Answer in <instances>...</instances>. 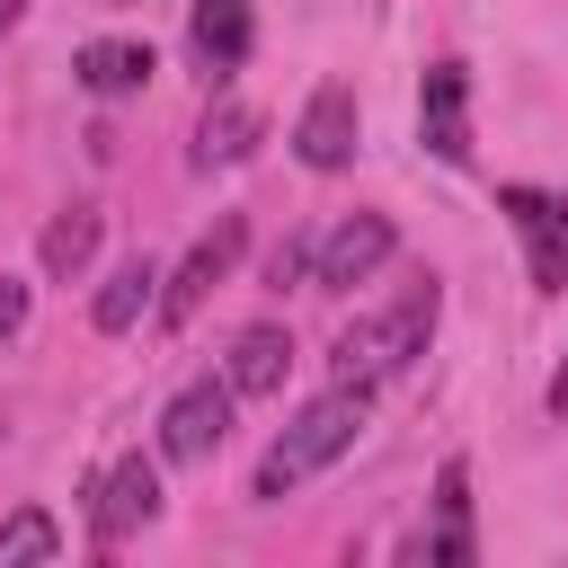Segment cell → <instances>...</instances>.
<instances>
[{
	"instance_id": "1",
	"label": "cell",
	"mask_w": 568,
	"mask_h": 568,
	"mask_svg": "<svg viewBox=\"0 0 568 568\" xmlns=\"http://www.w3.org/2000/svg\"><path fill=\"white\" fill-rule=\"evenodd\" d=\"M364 408H373V390H355V382H328L320 399H302V408H293V426L266 444V462H257L248 497H257V506H284V497H293V488H311L328 462H346V453H355V435H364Z\"/></svg>"
},
{
	"instance_id": "2",
	"label": "cell",
	"mask_w": 568,
	"mask_h": 568,
	"mask_svg": "<svg viewBox=\"0 0 568 568\" xmlns=\"http://www.w3.org/2000/svg\"><path fill=\"white\" fill-rule=\"evenodd\" d=\"M435 311H444V293H435V275H426V284H408L390 311H364V320H346V328H337V346H328V382L382 390L390 373H408V364L426 355V337H435Z\"/></svg>"
},
{
	"instance_id": "3",
	"label": "cell",
	"mask_w": 568,
	"mask_h": 568,
	"mask_svg": "<svg viewBox=\"0 0 568 568\" xmlns=\"http://www.w3.org/2000/svg\"><path fill=\"white\" fill-rule=\"evenodd\" d=\"M240 248H248V222H240V213H213V231H204V240L160 275V302H151V311H160V328H186V320L213 302V284H231Z\"/></svg>"
},
{
	"instance_id": "4",
	"label": "cell",
	"mask_w": 568,
	"mask_h": 568,
	"mask_svg": "<svg viewBox=\"0 0 568 568\" xmlns=\"http://www.w3.org/2000/svg\"><path fill=\"white\" fill-rule=\"evenodd\" d=\"M390 248H399L390 213H346V222H328V231L311 240V293H355V284H373V275L390 266Z\"/></svg>"
},
{
	"instance_id": "5",
	"label": "cell",
	"mask_w": 568,
	"mask_h": 568,
	"mask_svg": "<svg viewBox=\"0 0 568 568\" xmlns=\"http://www.w3.org/2000/svg\"><path fill=\"white\" fill-rule=\"evenodd\" d=\"M497 213L515 222L532 284L559 293V284H568V195H550V186H497Z\"/></svg>"
},
{
	"instance_id": "6",
	"label": "cell",
	"mask_w": 568,
	"mask_h": 568,
	"mask_svg": "<svg viewBox=\"0 0 568 568\" xmlns=\"http://www.w3.org/2000/svg\"><path fill=\"white\" fill-rule=\"evenodd\" d=\"M231 382H186L169 408H160V462H178V470H195V462H213L222 453V435H231Z\"/></svg>"
},
{
	"instance_id": "7",
	"label": "cell",
	"mask_w": 568,
	"mask_h": 568,
	"mask_svg": "<svg viewBox=\"0 0 568 568\" xmlns=\"http://www.w3.org/2000/svg\"><path fill=\"white\" fill-rule=\"evenodd\" d=\"M151 515H160V462H142V453L106 462L98 488H89V524H98V541L115 550V541H133Z\"/></svg>"
},
{
	"instance_id": "8",
	"label": "cell",
	"mask_w": 568,
	"mask_h": 568,
	"mask_svg": "<svg viewBox=\"0 0 568 568\" xmlns=\"http://www.w3.org/2000/svg\"><path fill=\"white\" fill-rule=\"evenodd\" d=\"M417 142L462 169L470 160V71L462 62H426V89H417Z\"/></svg>"
},
{
	"instance_id": "9",
	"label": "cell",
	"mask_w": 568,
	"mask_h": 568,
	"mask_svg": "<svg viewBox=\"0 0 568 568\" xmlns=\"http://www.w3.org/2000/svg\"><path fill=\"white\" fill-rule=\"evenodd\" d=\"M293 151H302V169H346L355 160V89L346 80H320L311 89V106H302V124H293Z\"/></svg>"
},
{
	"instance_id": "10",
	"label": "cell",
	"mask_w": 568,
	"mask_h": 568,
	"mask_svg": "<svg viewBox=\"0 0 568 568\" xmlns=\"http://www.w3.org/2000/svg\"><path fill=\"white\" fill-rule=\"evenodd\" d=\"M186 44H195L204 80H231V71L248 62V44H257V18H248V0H195V18H186Z\"/></svg>"
},
{
	"instance_id": "11",
	"label": "cell",
	"mask_w": 568,
	"mask_h": 568,
	"mask_svg": "<svg viewBox=\"0 0 568 568\" xmlns=\"http://www.w3.org/2000/svg\"><path fill=\"white\" fill-rule=\"evenodd\" d=\"M284 373H293V337H284L275 320H257V328H240V337H231V364H222L231 399H275V390H284Z\"/></svg>"
},
{
	"instance_id": "12",
	"label": "cell",
	"mask_w": 568,
	"mask_h": 568,
	"mask_svg": "<svg viewBox=\"0 0 568 568\" xmlns=\"http://www.w3.org/2000/svg\"><path fill=\"white\" fill-rule=\"evenodd\" d=\"M479 541H470V462L453 453L444 470H435V541H426V559H444V568H462Z\"/></svg>"
},
{
	"instance_id": "13",
	"label": "cell",
	"mask_w": 568,
	"mask_h": 568,
	"mask_svg": "<svg viewBox=\"0 0 568 568\" xmlns=\"http://www.w3.org/2000/svg\"><path fill=\"white\" fill-rule=\"evenodd\" d=\"M71 71H80V89H89V98H133L160 62H151V44H115V36H98V44H80V62H71Z\"/></svg>"
},
{
	"instance_id": "14",
	"label": "cell",
	"mask_w": 568,
	"mask_h": 568,
	"mask_svg": "<svg viewBox=\"0 0 568 568\" xmlns=\"http://www.w3.org/2000/svg\"><path fill=\"white\" fill-rule=\"evenodd\" d=\"M151 302H160V266H151V257H124V266L106 275V293L89 302V320H98L106 337H124V328H133Z\"/></svg>"
},
{
	"instance_id": "15",
	"label": "cell",
	"mask_w": 568,
	"mask_h": 568,
	"mask_svg": "<svg viewBox=\"0 0 568 568\" xmlns=\"http://www.w3.org/2000/svg\"><path fill=\"white\" fill-rule=\"evenodd\" d=\"M257 106H240V98H222L204 124H195V169H231V160H248L257 151Z\"/></svg>"
},
{
	"instance_id": "16",
	"label": "cell",
	"mask_w": 568,
	"mask_h": 568,
	"mask_svg": "<svg viewBox=\"0 0 568 568\" xmlns=\"http://www.w3.org/2000/svg\"><path fill=\"white\" fill-rule=\"evenodd\" d=\"M36 257H44V275H80V266L98 257V213L71 204L62 222H44V248H36Z\"/></svg>"
},
{
	"instance_id": "17",
	"label": "cell",
	"mask_w": 568,
	"mask_h": 568,
	"mask_svg": "<svg viewBox=\"0 0 568 568\" xmlns=\"http://www.w3.org/2000/svg\"><path fill=\"white\" fill-rule=\"evenodd\" d=\"M18 559H62V524L44 506H18L0 524V568H18Z\"/></svg>"
},
{
	"instance_id": "18",
	"label": "cell",
	"mask_w": 568,
	"mask_h": 568,
	"mask_svg": "<svg viewBox=\"0 0 568 568\" xmlns=\"http://www.w3.org/2000/svg\"><path fill=\"white\" fill-rule=\"evenodd\" d=\"M266 284L284 293V284H311V240H284L275 257H266Z\"/></svg>"
},
{
	"instance_id": "19",
	"label": "cell",
	"mask_w": 568,
	"mask_h": 568,
	"mask_svg": "<svg viewBox=\"0 0 568 568\" xmlns=\"http://www.w3.org/2000/svg\"><path fill=\"white\" fill-rule=\"evenodd\" d=\"M18 320H27V284H9V275H0V337H9Z\"/></svg>"
},
{
	"instance_id": "20",
	"label": "cell",
	"mask_w": 568,
	"mask_h": 568,
	"mask_svg": "<svg viewBox=\"0 0 568 568\" xmlns=\"http://www.w3.org/2000/svg\"><path fill=\"white\" fill-rule=\"evenodd\" d=\"M550 408H559V417H568V364H559V373H550Z\"/></svg>"
},
{
	"instance_id": "21",
	"label": "cell",
	"mask_w": 568,
	"mask_h": 568,
	"mask_svg": "<svg viewBox=\"0 0 568 568\" xmlns=\"http://www.w3.org/2000/svg\"><path fill=\"white\" fill-rule=\"evenodd\" d=\"M18 9H27V0H0V36H9V27H18Z\"/></svg>"
},
{
	"instance_id": "22",
	"label": "cell",
	"mask_w": 568,
	"mask_h": 568,
	"mask_svg": "<svg viewBox=\"0 0 568 568\" xmlns=\"http://www.w3.org/2000/svg\"><path fill=\"white\" fill-rule=\"evenodd\" d=\"M98 9H133V0H98Z\"/></svg>"
}]
</instances>
